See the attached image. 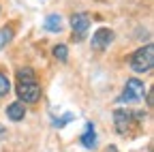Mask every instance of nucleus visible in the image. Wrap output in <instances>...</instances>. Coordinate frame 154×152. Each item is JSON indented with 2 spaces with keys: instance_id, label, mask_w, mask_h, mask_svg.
Wrapping results in <instances>:
<instances>
[{
  "instance_id": "13",
  "label": "nucleus",
  "mask_w": 154,
  "mask_h": 152,
  "mask_svg": "<svg viewBox=\"0 0 154 152\" xmlns=\"http://www.w3.org/2000/svg\"><path fill=\"white\" fill-rule=\"evenodd\" d=\"M73 120V113H66V116H62L60 120H54V126H58V129H60V126H64L66 122H71Z\"/></svg>"
},
{
  "instance_id": "11",
  "label": "nucleus",
  "mask_w": 154,
  "mask_h": 152,
  "mask_svg": "<svg viewBox=\"0 0 154 152\" xmlns=\"http://www.w3.org/2000/svg\"><path fill=\"white\" fill-rule=\"evenodd\" d=\"M13 39V30L11 28H2V30H0V49H2V47H7V43Z\"/></svg>"
},
{
  "instance_id": "2",
  "label": "nucleus",
  "mask_w": 154,
  "mask_h": 152,
  "mask_svg": "<svg viewBox=\"0 0 154 152\" xmlns=\"http://www.w3.org/2000/svg\"><path fill=\"white\" fill-rule=\"evenodd\" d=\"M154 67V45L148 43L143 47H139L131 56V69L137 71V73H148Z\"/></svg>"
},
{
  "instance_id": "12",
  "label": "nucleus",
  "mask_w": 154,
  "mask_h": 152,
  "mask_svg": "<svg viewBox=\"0 0 154 152\" xmlns=\"http://www.w3.org/2000/svg\"><path fill=\"white\" fill-rule=\"evenodd\" d=\"M9 90H11V84H9V79L5 77L2 73H0V97H5V94H9Z\"/></svg>"
},
{
  "instance_id": "3",
  "label": "nucleus",
  "mask_w": 154,
  "mask_h": 152,
  "mask_svg": "<svg viewBox=\"0 0 154 152\" xmlns=\"http://www.w3.org/2000/svg\"><path fill=\"white\" fill-rule=\"evenodd\" d=\"M143 94H146L143 92V84L139 79L131 77L126 82V86H124V92L118 97V103H135V101H141Z\"/></svg>"
},
{
  "instance_id": "4",
  "label": "nucleus",
  "mask_w": 154,
  "mask_h": 152,
  "mask_svg": "<svg viewBox=\"0 0 154 152\" xmlns=\"http://www.w3.org/2000/svg\"><path fill=\"white\" fill-rule=\"evenodd\" d=\"M133 120H135V116H133V111H128V109H116L113 111V122H116V131L118 133H124L133 126Z\"/></svg>"
},
{
  "instance_id": "6",
  "label": "nucleus",
  "mask_w": 154,
  "mask_h": 152,
  "mask_svg": "<svg viewBox=\"0 0 154 152\" xmlns=\"http://www.w3.org/2000/svg\"><path fill=\"white\" fill-rule=\"evenodd\" d=\"M71 26H73V32L77 39H82V36L86 34L88 26H90V15L88 13H75L71 17Z\"/></svg>"
},
{
  "instance_id": "14",
  "label": "nucleus",
  "mask_w": 154,
  "mask_h": 152,
  "mask_svg": "<svg viewBox=\"0 0 154 152\" xmlns=\"http://www.w3.org/2000/svg\"><path fill=\"white\" fill-rule=\"evenodd\" d=\"M5 133H7V129H5L2 124H0V137H5Z\"/></svg>"
},
{
  "instance_id": "10",
  "label": "nucleus",
  "mask_w": 154,
  "mask_h": 152,
  "mask_svg": "<svg viewBox=\"0 0 154 152\" xmlns=\"http://www.w3.org/2000/svg\"><path fill=\"white\" fill-rule=\"evenodd\" d=\"M54 56L60 62H66V58H69V49H66V45H56L54 47Z\"/></svg>"
},
{
  "instance_id": "5",
  "label": "nucleus",
  "mask_w": 154,
  "mask_h": 152,
  "mask_svg": "<svg viewBox=\"0 0 154 152\" xmlns=\"http://www.w3.org/2000/svg\"><path fill=\"white\" fill-rule=\"evenodd\" d=\"M111 41H113V32L109 28H99L92 34V41L90 43H92L94 49H105V47L111 45Z\"/></svg>"
},
{
  "instance_id": "8",
  "label": "nucleus",
  "mask_w": 154,
  "mask_h": 152,
  "mask_svg": "<svg viewBox=\"0 0 154 152\" xmlns=\"http://www.w3.org/2000/svg\"><path fill=\"white\" fill-rule=\"evenodd\" d=\"M7 116L13 120V122H17V120H22L24 116H26V109H24V103H11L9 107H7Z\"/></svg>"
},
{
  "instance_id": "9",
  "label": "nucleus",
  "mask_w": 154,
  "mask_h": 152,
  "mask_svg": "<svg viewBox=\"0 0 154 152\" xmlns=\"http://www.w3.org/2000/svg\"><path fill=\"white\" fill-rule=\"evenodd\" d=\"M82 144L86 148H94L96 146V133H94V124L92 122L86 124V131H84V135H82Z\"/></svg>"
},
{
  "instance_id": "7",
  "label": "nucleus",
  "mask_w": 154,
  "mask_h": 152,
  "mask_svg": "<svg viewBox=\"0 0 154 152\" xmlns=\"http://www.w3.org/2000/svg\"><path fill=\"white\" fill-rule=\"evenodd\" d=\"M43 26L49 32H62V17L58 15V13H51V15L45 17V24Z\"/></svg>"
},
{
  "instance_id": "1",
  "label": "nucleus",
  "mask_w": 154,
  "mask_h": 152,
  "mask_svg": "<svg viewBox=\"0 0 154 152\" xmlns=\"http://www.w3.org/2000/svg\"><path fill=\"white\" fill-rule=\"evenodd\" d=\"M17 97L19 103H36L41 99V86H38L32 69L17 71Z\"/></svg>"
}]
</instances>
